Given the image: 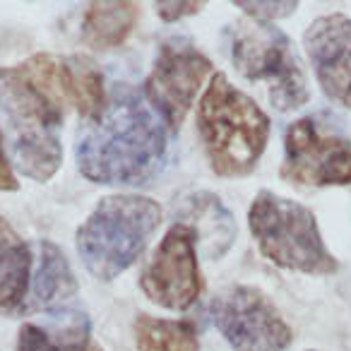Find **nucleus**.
I'll return each mask as SVG.
<instances>
[{"label":"nucleus","mask_w":351,"mask_h":351,"mask_svg":"<svg viewBox=\"0 0 351 351\" xmlns=\"http://www.w3.org/2000/svg\"><path fill=\"white\" fill-rule=\"evenodd\" d=\"M70 99L68 60L32 56L15 68H0V140L12 166L46 183L63 164L65 111Z\"/></svg>","instance_id":"nucleus-1"},{"label":"nucleus","mask_w":351,"mask_h":351,"mask_svg":"<svg viewBox=\"0 0 351 351\" xmlns=\"http://www.w3.org/2000/svg\"><path fill=\"white\" fill-rule=\"evenodd\" d=\"M169 128L130 84H116L106 106L80 128L75 159L84 178L101 186L149 183L166 161Z\"/></svg>","instance_id":"nucleus-2"},{"label":"nucleus","mask_w":351,"mask_h":351,"mask_svg":"<svg viewBox=\"0 0 351 351\" xmlns=\"http://www.w3.org/2000/svg\"><path fill=\"white\" fill-rule=\"evenodd\" d=\"M197 132L212 171L221 178H241L263 159L269 118L224 73H215L197 106Z\"/></svg>","instance_id":"nucleus-3"},{"label":"nucleus","mask_w":351,"mask_h":351,"mask_svg":"<svg viewBox=\"0 0 351 351\" xmlns=\"http://www.w3.org/2000/svg\"><path fill=\"white\" fill-rule=\"evenodd\" d=\"M161 207L145 195H108L77 229V253L89 274L111 282L147 248L161 224Z\"/></svg>","instance_id":"nucleus-4"},{"label":"nucleus","mask_w":351,"mask_h":351,"mask_svg":"<svg viewBox=\"0 0 351 351\" xmlns=\"http://www.w3.org/2000/svg\"><path fill=\"white\" fill-rule=\"evenodd\" d=\"M224 44L245 80L267 84L269 101L277 111H293L308 104L311 89L301 58L282 29L245 17L226 27Z\"/></svg>","instance_id":"nucleus-5"},{"label":"nucleus","mask_w":351,"mask_h":351,"mask_svg":"<svg viewBox=\"0 0 351 351\" xmlns=\"http://www.w3.org/2000/svg\"><path fill=\"white\" fill-rule=\"evenodd\" d=\"M248 226L260 253L277 267L303 274H332L339 267L322 241L315 215L289 197L258 193L248 210Z\"/></svg>","instance_id":"nucleus-6"},{"label":"nucleus","mask_w":351,"mask_h":351,"mask_svg":"<svg viewBox=\"0 0 351 351\" xmlns=\"http://www.w3.org/2000/svg\"><path fill=\"white\" fill-rule=\"evenodd\" d=\"M282 178L293 186H349L351 137L322 116L298 118L284 135Z\"/></svg>","instance_id":"nucleus-7"},{"label":"nucleus","mask_w":351,"mask_h":351,"mask_svg":"<svg viewBox=\"0 0 351 351\" xmlns=\"http://www.w3.org/2000/svg\"><path fill=\"white\" fill-rule=\"evenodd\" d=\"M210 315L234 351H287L291 327L269 296L255 287L234 284L212 298Z\"/></svg>","instance_id":"nucleus-8"},{"label":"nucleus","mask_w":351,"mask_h":351,"mask_svg":"<svg viewBox=\"0 0 351 351\" xmlns=\"http://www.w3.org/2000/svg\"><path fill=\"white\" fill-rule=\"evenodd\" d=\"M207 75H212V60L188 39L176 36L159 46L142 94L171 132L183 125L188 111L195 106Z\"/></svg>","instance_id":"nucleus-9"},{"label":"nucleus","mask_w":351,"mask_h":351,"mask_svg":"<svg viewBox=\"0 0 351 351\" xmlns=\"http://www.w3.org/2000/svg\"><path fill=\"white\" fill-rule=\"evenodd\" d=\"M197 231L178 221L164 234L140 277V289L152 303L166 311H188L202 296V272L195 250Z\"/></svg>","instance_id":"nucleus-10"},{"label":"nucleus","mask_w":351,"mask_h":351,"mask_svg":"<svg viewBox=\"0 0 351 351\" xmlns=\"http://www.w3.org/2000/svg\"><path fill=\"white\" fill-rule=\"evenodd\" d=\"M303 49L327 99L351 111V17H317L303 34Z\"/></svg>","instance_id":"nucleus-11"},{"label":"nucleus","mask_w":351,"mask_h":351,"mask_svg":"<svg viewBox=\"0 0 351 351\" xmlns=\"http://www.w3.org/2000/svg\"><path fill=\"white\" fill-rule=\"evenodd\" d=\"M17 351H104L84 313H60L46 322H25Z\"/></svg>","instance_id":"nucleus-12"},{"label":"nucleus","mask_w":351,"mask_h":351,"mask_svg":"<svg viewBox=\"0 0 351 351\" xmlns=\"http://www.w3.org/2000/svg\"><path fill=\"white\" fill-rule=\"evenodd\" d=\"M77 293V279L70 269L68 258L58 245L41 241L39 265H36L34 287L29 293L27 311H51Z\"/></svg>","instance_id":"nucleus-13"},{"label":"nucleus","mask_w":351,"mask_h":351,"mask_svg":"<svg viewBox=\"0 0 351 351\" xmlns=\"http://www.w3.org/2000/svg\"><path fill=\"white\" fill-rule=\"evenodd\" d=\"M32 279V250L27 241L0 217V311H12L27 298Z\"/></svg>","instance_id":"nucleus-14"},{"label":"nucleus","mask_w":351,"mask_h":351,"mask_svg":"<svg viewBox=\"0 0 351 351\" xmlns=\"http://www.w3.org/2000/svg\"><path fill=\"white\" fill-rule=\"evenodd\" d=\"M137 22L135 3H92L82 20V39L97 51L121 46Z\"/></svg>","instance_id":"nucleus-15"},{"label":"nucleus","mask_w":351,"mask_h":351,"mask_svg":"<svg viewBox=\"0 0 351 351\" xmlns=\"http://www.w3.org/2000/svg\"><path fill=\"white\" fill-rule=\"evenodd\" d=\"M132 335L137 351H200V335L191 320L137 315Z\"/></svg>","instance_id":"nucleus-16"},{"label":"nucleus","mask_w":351,"mask_h":351,"mask_svg":"<svg viewBox=\"0 0 351 351\" xmlns=\"http://www.w3.org/2000/svg\"><path fill=\"white\" fill-rule=\"evenodd\" d=\"M70 70V99L82 121H92L106 106V89H104V75L87 58H68Z\"/></svg>","instance_id":"nucleus-17"},{"label":"nucleus","mask_w":351,"mask_h":351,"mask_svg":"<svg viewBox=\"0 0 351 351\" xmlns=\"http://www.w3.org/2000/svg\"><path fill=\"white\" fill-rule=\"evenodd\" d=\"M234 5L248 12L250 20L269 22V25H272V20L291 15L298 8V3H293V0H287V3H277V0H269V3H245V0H236Z\"/></svg>","instance_id":"nucleus-18"},{"label":"nucleus","mask_w":351,"mask_h":351,"mask_svg":"<svg viewBox=\"0 0 351 351\" xmlns=\"http://www.w3.org/2000/svg\"><path fill=\"white\" fill-rule=\"evenodd\" d=\"M202 8H205V3H156V12L166 22H176L181 17L195 15Z\"/></svg>","instance_id":"nucleus-19"},{"label":"nucleus","mask_w":351,"mask_h":351,"mask_svg":"<svg viewBox=\"0 0 351 351\" xmlns=\"http://www.w3.org/2000/svg\"><path fill=\"white\" fill-rule=\"evenodd\" d=\"M17 178L15 171H12V164L5 154V147H3V140H0V191H17Z\"/></svg>","instance_id":"nucleus-20"}]
</instances>
